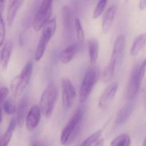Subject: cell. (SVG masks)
I'll use <instances>...</instances> for the list:
<instances>
[{
	"label": "cell",
	"instance_id": "6da1fadb",
	"mask_svg": "<svg viewBox=\"0 0 146 146\" xmlns=\"http://www.w3.org/2000/svg\"><path fill=\"white\" fill-rule=\"evenodd\" d=\"M85 111L84 106L79 107L62 129L60 140L63 145L67 146L72 144L79 134Z\"/></svg>",
	"mask_w": 146,
	"mask_h": 146
},
{
	"label": "cell",
	"instance_id": "7a4b0ae2",
	"mask_svg": "<svg viewBox=\"0 0 146 146\" xmlns=\"http://www.w3.org/2000/svg\"><path fill=\"white\" fill-rule=\"evenodd\" d=\"M33 70V62L30 60L23 68L20 74L11 81L10 90L15 98L19 97L23 93L29 83Z\"/></svg>",
	"mask_w": 146,
	"mask_h": 146
},
{
	"label": "cell",
	"instance_id": "3957f363",
	"mask_svg": "<svg viewBox=\"0 0 146 146\" xmlns=\"http://www.w3.org/2000/svg\"><path fill=\"white\" fill-rule=\"evenodd\" d=\"M58 88L54 83L47 86L42 94L40 101L41 112L44 116L50 117L53 113L58 97Z\"/></svg>",
	"mask_w": 146,
	"mask_h": 146
},
{
	"label": "cell",
	"instance_id": "277c9868",
	"mask_svg": "<svg viewBox=\"0 0 146 146\" xmlns=\"http://www.w3.org/2000/svg\"><path fill=\"white\" fill-rule=\"evenodd\" d=\"M56 21L55 19H50L43 27L42 35L38 42L35 54L36 61H38L43 56L46 47L55 32Z\"/></svg>",
	"mask_w": 146,
	"mask_h": 146
},
{
	"label": "cell",
	"instance_id": "5b68a950",
	"mask_svg": "<svg viewBox=\"0 0 146 146\" xmlns=\"http://www.w3.org/2000/svg\"><path fill=\"white\" fill-rule=\"evenodd\" d=\"M52 1L43 0L42 1L33 20V29L36 31H40L49 20L52 14Z\"/></svg>",
	"mask_w": 146,
	"mask_h": 146
},
{
	"label": "cell",
	"instance_id": "8992f818",
	"mask_svg": "<svg viewBox=\"0 0 146 146\" xmlns=\"http://www.w3.org/2000/svg\"><path fill=\"white\" fill-rule=\"evenodd\" d=\"M98 72L94 67L88 68L87 70L81 87L80 101L83 103L90 95L97 82Z\"/></svg>",
	"mask_w": 146,
	"mask_h": 146
},
{
	"label": "cell",
	"instance_id": "52a82bcc",
	"mask_svg": "<svg viewBox=\"0 0 146 146\" xmlns=\"http://www.w3.org/2000/svg\"><path fill=\"white\" fill-rule=\"evenodd\" d=\"M61 89L63 106L66 110H69L72 106L75 99V88L69 79L64 78L62 80Z\"/></svg>",
	"mask_w": 146,
	"mask_h": 146
},
{
	"label": "cell",
	"instance_id": "ba28073f",
	"mask_svg": "<svg viewBox=\"0 0 146 146\" xmlns=\"http://www.w3.org/2000/svg\"><path fill=\"white\" fill-rule=\"evenodd\" d=\"M41 111L40 107L34 105L31 107L27 115L25 124L27 129L32 131L36 128L41 119Z\"/></svg>",
	"mask_w": 146,
	"mask_h": 146
},
{
	"label": "cell",
	"instance_id": "9c48e42d",
	"mask_svg": "<svg viewBox=\"0 0 146 146\" xmlns=\"http://www.w3.org/2000/svg\"><path fill=\"white\" fill-rule=\"evenodd\" d=\"M118 85L116 83L110 84L106 88L99 101V106L101 109H106L108 107L110 103L113 100L116 93Z\"/></svg>",
	"mask_w": 146,
	"mask_h": 146
},
{
	"label": "cell",
	"instance_id": "30bf717a",
	"mask_svg": "<svg viewBox=\"0 0 146 146\" xmlns=\"http://www.w3.org/2000/svg\"><path fill=\"white\" fill-rule=\"evenodd\" d=\"M138 69L139 68H135L133 70L128 83L126 96L129 100L133 99L135 98L138 93L141 84L138 78Z\"/></svg>",
	"mask_w": 146,
	"mask_h": 146
},
{
	"label": "cell",
	"instance_id": "8fae6325",
	"mask_svg": "<svg viewBox=\"0 0 146 146\" xmlns=\"http://www.w3.org/2000/svg\"><path fill=\"white\" fill-rule=\"evenodd\" d=\"M117 9L116 6H112L106 12L102 21V30L104 33H107L111 27L116 13Z\"/></svg>",
	"mask_w": 146,
	"mask_h": 146
},
{
	"label": "cell",
	"instance_id": "7c38bea8",
	"mask_svg": "<svg viewBox=\"0 0 146 146\" xmlns=\"http://www.w3.org/2000/svg\"><path fill=\"white\" fill-rule=\"evenodd\" d=\"M23 1L24 0H9L7 13V20L9 26L13 24Z\"/></svg>",
	"mask_w": 146,
	"mask_h": 146
},
{
	"label": "cell",
	"instance_id": "4fadbf2b",
	"mask_svg": "<svg viewBox=\"0 0 146 146\" xmlns=\"http://www.w3.org/2000/svg\"><path fill=\"white\" fill-rule=\"evenodd\" d=\"M28 100L25 97H23L20 101L17 111V120L18 125L22 127L25 121L27 116Z\"/></svg>",
	"mask_w": 146,
	"mask_h": 146
},
{
	"label": "cell",
	"instance_id": "5bb4252c",
	"mask_svg": "<svg viewBox=\"0 0 146 146\" xmlns=\"http://www.w3.org/2000/svg\"><path fill=\"white\" fill-rule=\"evenodd\" d=\"M79 49L76 44H73L67 47L61 52L60 59L61 62L63 64H67L72 60L74 56L77 53Z\"/></svg>",
	"mask_w": 146,
	"mask_h": 146
},
{
	"label": "cell",
	"instance_id": "9a60e30c",
	"mask_svg": "<svg viewBox=\"0 0 146 146\" xmlns=\"http://www.w3.org/2000/svg\"><path fill=\"white\" fill-rule=\"evenodd\" d=\"M13 47L12 42L8 41L0 51V64H2L3 70H6L7 67Z\"/></svg>",
	"mask_w": 146,
	"mask_h": 146
},
{
	"label": "cell",
	"instance_id": "2e32d148",
	"mask_svg": "<svg viewBox=\"0 0 146 146\" xmlns=\"http://www.w3.org/2000/svg\"><path fill=\"white\" fill-rule=\"evenodd\" d=\"M88 45L90 62L92 65H94L98 56L99 50L98 42L95 38L90 39L88 42Z\"/></svg>",
	"mask_w": 146,
	"mask_h": 146
},
{
	"label": "cell",
	"instance_id": "e0dca14e",
	"mask_svg": "<svg viewBox=\"0 0 146 146\" xmlns=\"http://www.w3.org/2000/svg\"><path fill=\"white\" fill-rule=\"evenodd\" d=\"M125 43L126 38L123 35H120L118 36L114 44L111 57L116 59L117 61L124 50Z\"/></svg>",
	"mask_w": 146,
	"mask_h": 146
},
{
	"label": "cell",
	"instance_id": "ac0fdd59",
	"mask_svg": "<svg viewBox=\"0 0 146 146\" xmlns=\"http://www.w3.org/2000/svg\"><path fill=\"white\" fill-rule=\"evenodd\" d=\"M62 15L64 29L69 32L72 31V18L70 9L67 6L63 7L62 10Z\"/></svg>",
	"mask_w": 146,
	"mask_h": 146
},
{
	"label": "cell",
	"instance_id": "d6986e66",
	"mask_svg": "<svg viewBox=\"0 0 146 146\" xmlns=\"http://www.w3.org/2000/svg\"><path fill=\"white\" fill-rule=\"evenodd\" d=\"M146 44V33H142L139 35L134 42L130 50V54L133 56L137 55L141 50Z\"/></svg>",
	"mask_w": 146,
	"mask_h": 146
},
{
	"label": "cell",
	"instance_id": "ffe728a7",
	"mask_svg": "<svg viewBox=\"0 0 146 146\" xmlns=\"http://www.w3.org/2000/svg\"><path fill=\"white\" fill-rule=\"evenodd\" d=\"M117 60L111 57L110 62L105 69L103 74V80L104 82L107 83L112 79L115 71Z\"/></svg>",
	"mask_w": 146,
	"mask_h": 146
},
{
	"label": "cell",
	"instance_id": "44dd1931",
	"mask_svg": "<svg viewBox=\"0 0 146 146\" xmlns=\"http://www.w3.org/2000/svg\"><path fill=\"white\" fill-rule=\"evenodd\" d=\"M130 143L129 136L126 134H122L113 140L110 146H129Z\"/></svg>",
	"mask_w": 146,
	"mask_h": 146
},
{
	"label": "cell",
	"instance_id": "7402d4cb",
	"mask_svg": "<svg viewBox=\"0 0 146 146\" xmlns=\"http://www.w3.org/2000/svg\"><path fill=\"white\" fill-rule=\"evenodd\" d=\"M131 111V108L129 106L123 107L120 110L117 115L116 118V123L118 124H122L128 118Z\"/></svg>",
	"mask_w": 146,
	"mask_h": 146
},
{
	"label": "cell",
	"instance_id": "603a6c76",
	"mask_svg": "<svg viewBox=\"0 0 146 146\" xmlns=\"http://www.w3.org/2000/svg\"><path fill=\"white\" fill-rule=\"evenodd\" d=\"M102 134L101 130H98L86 139L80 146H92L98 141Z\"/></svg>",
	"mask_w": 146,
	"mask_h": 146
},
{
	"label": "cell",
	"instance_id": "cb8c5ba5",
	"mask_svg": "<svg viewBox=\"0 0 146 146\" xmlns=\"http://www.w3.org/2000/svg\"><path fill=\"white\" fill-rule=\"evenodd\" d=\"M3 110L6 114L12 115L16 111V106L13 100L11 98L7 99L4 100L3 104Z\"/></svg>",
	"mask_w": 146,
	"mask_h": 146
},
{
	"label": "cell",
	"instance_id": "d4e9b609",
	"mask_svg": "<svg viewBox=\"0 0 146 146\" xmlns=\"http://www.w3.org/2000/svg\"><path fill=\"white\" fill-rule=\"evenodd\" d=\"M107 0H99L93 13V17L94 19H95L98 18L100 16V15L104 12L105 9Z\"/></svg>",
	"mask_w": 146,
	"mask_h": 146
},
{
	"label": "cell",
	"instance_id": "484cf974",
	"mask_svg": "<svg viewBox=\"0 0 146 146\" xmlns=\"http://www.w3.org/2000/svg\"><path fill=\"white\" fill-rule=\"evenodd\" d=\"M75 26L76 29L77 38L79 42H82L84 39V33L81 23L79 19H76Z\"/></svg>",
	"mask_w": 146,
	"mask_h": 146
},
{
	"label": "cell",
	"instance_id": "4316f807",
	"mask_svg": "<svg viewBox=\"0 0 146 146\" xmlns=\"http://www.w3.org/2000/svg\"><path fill=\"white\" fill-rule=\"evenodd\" d=\"M13 135V132L7 129L4 134L0 138V146H7Z\"/></svg>",
	"mask_w": 146,
	"mask_h": 146
},
{
	"label": "cell",
	"instance_id": "83f0119b",
	"mask_svg": "<svg viewBox=\"0 0 146 146\" xmlns=\"http://www.w3.org/2000/svg\"><path fill=\"white\" fill-rule=\"evenodd\" d=\"M6 35L5 24L3 19L2 16V14L0 13V48L2 45L5 39Z\"/></svg>",
	"mask_w": 146,
	"mask_h": 146
},
{
	"label": "cell",
	"instance_id": "f1b7e54d",
	"mask_svg": "<svg viewBox=\"0 0 146 146\" xmlns=\"http://www.w3.org/2000/svg\"><path fill=\"white\" fill-rule=\"evenodd\" d=\"M146 68V59L144 61L141 63V65L140 66L139 68L138 69V78L140 83L141 84L142 82V80L144 77L145 72Z\"/></svg>",
	"mask_w": 146,
	"mask_h": 146
},
{
	"label": "cell",
	"instance_id": "f546056e",
	"mask_svg": "<svg viewBox=\"0 0 146 146\" xmlns=\"http://www.w3.org/2000/svg\"><path fill=\"white\" fill-rule=\"evenodd\" d=\"M9 93V89L3 87L0 89V105L4 102Z\"/></svg>",
	"mask_w": 146,
	"mask_h": 146
},
{
	"label": "cell",
	"instance_id": "4dcf8cb0",
	"mask_svg": "<svg viewBox=\"0 0 146 146\" xmlns=\"http://www.w3.org/2000/svg\"><path fill=\"white\" fill-rule=\"evenodd\" d=\"M17 123H17V118L15 117H13L10 121L7 129L13 132L16 128Z\"/></svg>",
	"mask_w": 146,
	"mask_h": 146
},
{
	"label": "cell",
	"instance_id": "1f68e13d",
	"mask_svg": "<svg viewBox=\"0 0 146 146\" xmlns=\"http://www.w3.org/2000/svg\"><path fill=\"white\" fill-rule=\"evenodd\" d=\"M139 7L141 10H143L145 9L146 7V0L140 1Z\"/></svg>",
	"mask_w": 146,
	"mask_h": 146
},
{
	"label": "cell",
	"instance_id": "d6a6232c",
	"mask_svg": "<svg viewBox=\"0 0 146 146\" xmlns=\"http://www.w3.org/2000/svg\"><path fill=\"white\" fill-rule=\"evenodd\" d=\"M5 0H0V13L2 14L3 10Z\"/></svg>",
	"mask_w": 146,
	"mask_h": 146
},
{
	"label": "cell",
	"instance_id": "836d02e7",
	"mask_svg": "<svg viewBox=\"0 0 146 146\" xmlns=\"http://www.w3.org/2000/svg\"><path fill=\"white\" fill-rule=\"evenodd\" d=\"M104 140L103 139L99 140L94 146H104Z\"/></svg>",
	"mask_w": 146,
	"mask_h": 146
},
{
	"label": "cell",
	"instance_id": "e575fe53",
	"mask_svg": "<svg viewBox=\"0 0 146 146\" xmlns=\"http://www.w3.org/2000/svg\"><path fill=\"white\" fill-rule=\"evenodd\" d=\"M32 146H44V145L43 144H42V143L40 142H36V143H34L33 145Z\"/></svg>",
	"mask_w": 146,
	"mask_h": 146
},
{
	"label": "cell",
	"instance_id": "d590c367",
	"mask_svg": "<svg viewBox=\"0 0 146 146\" xmlns=\"http://www.w3.org/2000/svg\"><path fill=\"white\" fill-rule=\"evenodd\" d=\"M2 121V114L1 109L0 108V124L1 123Z\"/></svg>",
	"mask_w": 146,
	"mask_h": 146
},
{
	"label": "cell",
	"instance_id": "8d00e7d4",
	"mask_svg": "<svg viewBox=\"0 0 146 146\" xmlns=\"http://www.w3.org/2000/svg\"><path fill=\"white\" fill-rule=\"evenodd\" d=\"M142 146H146V136L145 139H144V142H143Z\"/></svg>",
	"mask_w": 146,
	"mask_h": 146
},
{
	"label": "cell",
	"instance_id": "74e56055",
	"mask_svg": "<svg viewBox=\"0 0 146 146\" xmlns=\"http://www.w3.org/2000/svg\"><path fill=\"white\" fill-rule=\"evenodd\" d=\"M129 1V0H126V1L128 2V1Z\"/></svg>",
	"mask_w": 146,
	"mask_h": 146
}]
</instances>
